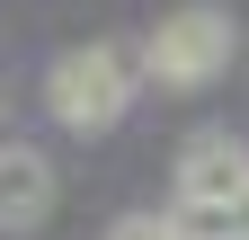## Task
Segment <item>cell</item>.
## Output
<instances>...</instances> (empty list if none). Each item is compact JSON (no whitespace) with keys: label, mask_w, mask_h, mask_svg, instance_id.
Masks as SVG:
<instances>
[{"label":"cell","mask_w":249,"mask_h":240,"mask_svg":"<svg viewBox=\"0 0 249 240\" xmlns=\"http://www.w3.org/2000/svg\"><path fill=\"white\" fill-rule=\"evenodd\" d=\"M231 9H213V0H187V9H169L160 27H151V45H142V80H160V89H205L213 71L231 63Z\"/></svg>","instance_id":"cell-2"},{"label":"cell","mask_w":249,"mask_h":240,"mask_svg":"<svg viewBox=\"0 0 249 240\" xmlns=\"http://www.w3.org/2000/svg\"><path fill=\"white\" fill-rule=\"evenodd\" d=\"M134 89H142V63L124 45H71L45 71V107H53L62 134H116L124 107H134Z\"/></svg>","instance_id":"cell-1"},{"label":"cell","mask_w":249,"mask_h":240,"mask_svg":"<svg viewBox=\"0 0 249 240\" xmlns=\"http://www.w3.org/2000/svg\"><path fill=\"white\" fill-rule=\"evenodd\" d=\"M169 187H178L169 205H231L249 187V152H240L231 134H196L178 152V178H169Z\"/></svg>","instance_id":"cell-3"},{"label":"cell","mask_w":249,"mask_h":240,"mask_svg":"<svg viewBox=\"0 0 249 240\" xmlns=\"http://www.w3.org/2000/svg\"><path fill=\"white\" fill-rule=\"evenodd\" d=\"M53 214V160L36 142H0V231H36Z\"/></svg>","instance_id":"cell-4"},{"label":"cell","mask_w":249,"mask_h":240,"mask_svg":"<svg viewBox=\"0 0 249 240\" xmlns=\"http://www.w3.org/2000/svg\"><path fill=\"white\" fill-rule=\"evenodd\" d=\"M107 240H178V231H169V214H124Z\"/></svg>","instance_id":"cell-6"},{"label":"cell","mask_w":249,"mask_h":240,"mask_svg":"<svg viewBox=\"0 0 249 240\" xmlns=\"http://www.w3.org/2000/svg\"><path fill=\"white\" fill-rule=\"evenodd\" d=\"M169 231L178 240H249V187L231 205H169Z\"/></svg>","instance_id":"cell-5"}]
</instances>
